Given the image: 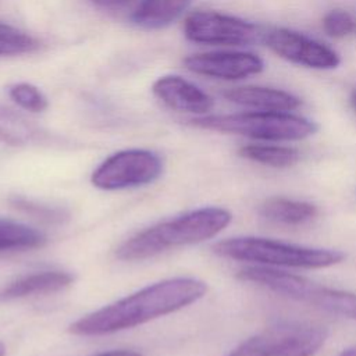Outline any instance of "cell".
<instances>
[{
    "label": "cell",
    "mask_w": 356,
    "mask_h": 356,
    "mask_svg": "<svg viewBox=\"0 0 356 356\" xmlns=\"http://www.w3.org/2000/svg\"><path fill=\"white\" fill-rule=\"evenodd\" d=\"M206 292V282L197 278L163 280L81 317L70 325V332L97 337L134 328L184 309L202 299Z\"/></svg>",
    "instance_id": "1"
},
{
    "label": "cell",
    "mask_w": 356,
    "mask_h": 356,
    "mask_svg": "<svg viewBox=\"0 0 356 356\" xmlns=\"http://www.w3.org/2000/svg\"><path fill=\"white\" fill-rule=\"evenodd\" d=\"M232 220L222 207H200L152 225L127 239L115 252L120 260L134 261L168 249L193 245L216 236Z\"/></svg>",
    "instance_id": "2"
},
{
    "label": "cell",
    "mask_w": 356,
    "mask_h": 356,
    "mask_svg": "<svg viewBox=\"0 0 356 356\" xmlns=\"http://www.w3.org/2000/svg\"><path fill=\"white\" fill-rule=\"evenodd\" d=\"M213 250L221 257L267 267L324 268L345 259V253L341 250L300 246L259 236H238L220 241L213 245Z\"/></svg>",
    "instance_id": "3"
},
{
    "label": "cell",
    "mask_w": 356,
    "mask_h": 356,
    "mask_svg": "<svg viewBox=\"0 0 356 356\" xmlns=\"http://www.w3.org/2000/svg\"><path fill=\"white\" fill-rule=\"evenodd\" d=\"M193 127L260 140H300L314 135L318 125L289 111H246L235 114L202 115L191 120Z\"/></svg>",
    "instance_id": "4"
},
{
    "label": "cell",
    "mask_w": 356,
    "mask_h": 356,
    "mask_svg": "<svg viewBox=\"0 0 356 356\" xmlns=\"http://www.w3.org/2000/svg\"><path fill=\"white\" fill-rule=\"evenodd\" d=\"M238 277L243 281L259 284L293 300L356 320V293L328 288L306 277L267 266L245 267L238 273Z\"/></svg>",
    "instance_id": "5"
},
{
    "label": "cell",
    "mask_w": 356,
    "mask_h": 356,
    "mask_svg": "<svg viewBox=\"0 0 356 356\" xmlns=\"http://www.w3.org/2000/svg\"><path fill=\"white\" fill-rule=\"evenodd\" d=\"M324 327L306 321H282L248 338L227 356H313L324 343Z\"/></svg>",
    "instance_id": "6"
},
{
    "label": "cell",
    "mask_w": 356,
    "mask_h": 356,
    "mask_svg": "<svg viewBox=\"0 0 356 356\" xmlns=\"http://www.w3.org/2000/svg\"><path fill=\"white\" fill-rule=\"evenodd\" d=\"M163 171L159 154L146 149H127L107 157L92 172V184L104 191L136 188L156 181Z\"/></svg>",
    "instance_id": "7"
},
{
    "label": "cell",
    "mask_w": 356,
    "mask_h": 356,
    "mask_svg": "<svg viewBox=\"0 0 356 356\" xmlns=\"http://www.w3.org/2000/svg\"><path fill=\"white\" fill-rule=\"evenodd\" d=\"M185 36L196 43L217 46H249L263 42L266 31L248 19L213 10L189 14L184 22Z\"/></svg>",
    "instance_id": "8"
},
{
    "label": "cell",
    "mask_w": 356,
    "mask_h": 356,
    "mask_svg": "<svg viewBox=\"0 0 356 356\" xmlns=\"http://www.w3.org/2000/svg\"><path fill=\"white\" fill-rule=\"evenodd\" d=\"M263 42L278 57L298 65L334 70L341 64V56L332 47L289 28L267 29Z\"/></svg>",
    "instance_id": "9"
},
{
    "label": "cell",
    "mask_w": 356,
    "mask_h": 356,
    "mask_svg": "<svg viewBox=\"0 0 356 356\" xmlns=\"http://www.w3.org/2000/svg\"><path fill=\"white\" fill-rule=\"evenodd\" d=\"M185 67L199 75L238 81L264 70V61L257 54L241 50H221L191 54L184 60Z\"/></svg>",
    "instance_id": "10"
},
{
    "label": "cell",
    "mask_w": 356,
    "mask_h": 356,
    "mask_svg": "<svg viewBox=\"0 0 356 356\" xmlns=\"http://www.w3.org/2000/svg\"><path fill=\"white\" fill-rule=\"evenodd\" d=\"M152 89L164 104L182 113L206 114L214 104L204 90L179 75L160 76L154 81Z\"/></svg>",
    "instance_id": "11"
},
{
    "label": "cell",
    "mask_w": 356,
    "mask_h": 356,
    "mask_svg": "<svg viewBox=\"0 0 356 356\" xmlns=\"http://www.w3.org/2000/svg\"><path fill=\"white\" fill-rule=\"evenodd\" d=\"M222 96L231 103L261 111H292L302 104L300 97L288 90L259 85L231 88Z\"/></svg>",
    "instance_id": "12"
},
{
    "label": "cell",
    "mask_w": 356,
    "mask_h": 356,
    "mask_svg": "<svg viewBox=\"0 0 356 356\" xmlns=\"http://www.w3.org/2000/svg\"><path fill=\"white\" fill-rule=\"evenodd\" d=\"M74 277L67 271H40L21 277L0 288V302L58 292L70 286Z\"/></svg>",
    "instance_id": "13"
},
{
    "label": "cell",
    "mask_w": 356,
    "mask_h": 356,
    "mask_svg": "<svg viewBox=\"0 0 356 356\" xmlns=\"http://www.w3.org/2000/svg\"><path fill=\"white\" fill-rule=\"evenodd\" d=\"M191 3L192 0H142L131 21L142 29H160L178 19Z\"/></svg>",
    "instance_id": "14"
},
{
    "label": "cell",
    "mask_w": 356,
    "mask_h": 356,
    "mask_svg": "<svg viewBox=\"0 0 356 356\" xmlns=\"http://www.w3.org/2000/svg\"><path fill=\"white\" fill-rule=\"evenodd\" d=\"M259 213L274 222L298 225L313 220L317 214V207L309 202L274 196L260 204Z\"/></svg>",
    "instance_id": "15"
},
{
    "label": "cell",
    "mask_w": 356,
    "mask_h": 356,
    "mask_svg": "<svg viewBox=\"0 0 356 356\" xmlns=\"http://www.w3.org/2000/svg\"><path fill=\"white\" fill-rule=\"evenodd\" d=\"M46 236L25 224L0 218V252L26 250L43 246Z\"/></svg>",
    "instance_id": "16"
},
{
    "label": "cell",
    "mask_w": 356,
    "mask_h": 356,
    "mask_svg": "<svg viewBox=\"0 0 356 356\" xmlns=\"http://www.w3.org/2000/svg\"><path fill=\"white\" fill-rule=\"evenodd\" d=\"M239 154L243 159L252 160L254 163L270 165L275 168L291 167L299 161V152L293 147L278 146V145H263V143H250L239 149Z\"/></svg>",
    "instance_id": "17"
},
{
    "label": "cell",
    "mask_w": 356,
    "mask_h": 356,
    "mask_svg": "<svg viewBox=\"0 0 356 356\" xmlns=\"http://www.w3.org/2000/svg\"><path fill=\"white\" fill-rule=\"evenodd\" d=\"M39 136L38 128L22 114L0 106V140L13 146L28 145Z\"/></svg>",
    "instance_id": "18"
},
{
    "label": "cell",
    "mask_w": 356,
    "mask_h": 356,
    "mask_svg": "<svg viewBox=\"0 0 356 356\" xmlns=\"http://www.w3.org/2000/svg\"><path fill=\"white\" fill-rule=\"evenodd\" d=\"M39 42L26 32L0 21V57L35 51Z\"/></svg>",
    "instance_id": "19"
},
{
    "label": "cell",
    "mask_w": 356,
    "mask_h": 356,
    "mask_svg": "<svg viewBox=\"0 0 356 356\" xmlns=\"http://www.w3.org/2000/svg\"><path fill=\"white\" fill-rule=\"evenodd\" d=\"M8 95L14 103H17L21 108L32 113H40L47 107L46 96L32 83L19 82L8 89Z\"/></svg>",
    "instance_id": "20"
},
{
    "label": "cell",
    "mask_w": 356,
    "mask_h": 356,
    "mask_svg": "<svg viewBox=\"0 0 356 356\" xmlns=\"http://www.w3.org/2000/svg\"><path fill=\"white\" fill-rule=\"evenodd\" d=\"M321 28L331 38H346L356 33V19L342 8H334L324 14Z\"/></svg>",
    "instance_id": "21"
},
{
    "label": "cell",
    "mask_w": 356,
    "mask_h": 356,
    "mask_svg": "<svg viewBox=\"0 0 356 356\" xmlns=\"http://www.w3.org/2000/svg\"><path fill=\"white\" fill-rule=\"evenodd\" d=\"M95 6L102 7V8H117V7H122L128 3H131L132 0H90Z\"/></svg>",
    "instance_id": "22"
},
{
    "label": "cell",
    "mask_w": 356,
    "mask_h": 356,
    "mask_svg": "<svg viewBox=\"0 0 356 356\" xmlns=\"http://www.w3.org/2000/svg\"><path fill=\"white\" fill-rule=\"evenodd\" d=\"M93 356H142V353L134 350V349H113L107 352H102Z\"/></svg>",
    "instance_id": "23"
},
{
    "label": "cell",
    "mask_w": 356,
    "mask_h": 356,
    "mask_svg": "<svg viewBox=\"0 0 356 356\" xmlns=\"http://www.w3.org/2000/svg\"><path fill=\"white\" fill-rule=\"evenodd\" d=\"M349 103H350V106H352V108L355 110V113H356V86L352 89V92H350V96H349Z\"/></svg>",
    "instance_id": "24"
},
{
    "label": "cell",
    "mask_w": 356,
    "mask_h": 356,
    "mask_svg": "<svg viewBox=\"0 0 356 356\" xmlns=\"http://www.w3.org/2000/svg\"><path fill=\"white\" fill-rule=\"evenodd\" d=\"M339 356H356V345L349 348V349H346V350H343Z\"/></svg>",
    "instance_id": "25"
},
{
    "label": "cell",
    "mask_w": 356,
    "mask_h": 356,
    "mask_svg": "<svg viewBox=\"0 0 356 356\" xmlns=\"http://www.w3.org/2000/svg\"><path fill=\"white\" fill-rule=\"evenodd\" d=\"M0 356H6V346L3 345V342H0Z\"/></svg>",
    "instance_id": "26"
}]
</instances>
